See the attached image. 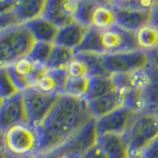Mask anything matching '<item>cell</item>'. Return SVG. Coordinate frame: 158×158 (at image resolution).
<instances>
[{
  "label": "cell",
  "instance_id": "1",
  "mask_svg": "<svg viewBox=\"0 0 158 158\" xmlns=\"http://www.w3.org/2000/svg\"><path fill=\"white\" fill-rule=\"evenodd\" d=\"M94 118L88 100L62 95L48 118L37 127L40 136L38 155L58 149Z\"/></svg>",
  "mask_w": 158,
  "mask_h": 158
},
{
  "label": "cell",
  "instance_id": "2",
  "mask_svg": "<svg viewBox=\"0 0 158 158\" xmlns=\"http://www.w3.org/2000/svg\"><path fill=\"white\" fill-rule=\"evenodd\" d=\"M37 43V39L26 24L1 30V67L11 65L19 59L30 56Z\"/></svg>",
  "mask_w": 158,
  "mask_h": 158
},
{
  "label": "cell",
  "instance_id": "3",
  "mask_svg": "<svg viewBox=\"0 0 158 158\" xmlns=\"http://www.w3.org/2000/svg\"><path fill=\"white\" fill-rule=\"evenodd\" d=\"M39 131L31 123H19L2 131V149L19 156L38 155Z\"/></svg>",
  "mask_w": 158,
  "mask_h": 158
},
{
  "label": "cell",
  "instance_id": "4",
  "mask_svg": "<svg viewBox=\"0 0 158 158\" xmlns=\"http://www.w3.org/2000/svg\"><path fill=\"white\" fill-rule=\"evenodd\" d=\"M125 135L131 154L145 152L158 141V114L151 111L138 113Z\"/></svg>",
  "mask_w": 158,
  "mask_h": 158
},
{
  "label": "cell",
  "instance_id": "5",
  "mask_svg": "<svg viewBox=\"0 0 158 158\" xmlns=\"http://www.w3.org/2000/svg\"><path fill=\"white\" fill-rule=\"evenodd\" d=\"M102 65L112 75L127 74L150 65L148 52L140 49L118 53H106L99 56Z\"/></svg>",
  "mask_w": 158,
  "mask_h": 158
},
{
  "label": "cell",
  "instance_id": "6",
  "mask_svg": "<svg viewBox=\"0 0 158 158\" xmlns=\"http://www.w3.org/2000/svg\"><path fill=\"white\" fill-rule=\"evenodd\" d=\"M24 96L27 106L29 123L38 127L48 118L62 95L47 93L37 87H33L25 91Z\"/></svg>",
  "mask_w": 158,
  "mask_h": 158
},
{
  "label": "cell",
  "instance_id": "7",
  "mask_svg": "<svg viewBox=\"0 0 158 158\" xmlns=\"http://www.w3.org/2000/svg\"><path fill=\"white\" fill-rule=\"evenodd\" d=\"M137 115L138 113L131 107L123 106L106 116L97 118L99 135H126Z\"/></svg>",
  "mask_w": 158,
  "mask_h": 158
},
{
  "label": "cell",
  "instance_id": "8",
  "mask_svg": "<svg viewBox=\"0 0 158 158\" xmlns=\"http://www.w3.org/2000/svg\"><path fill=\"white\" fill-rule=\"evenodd\" d=\"M101 43L106 53H118L137 51L135 32L115 25L107 30L101 31Z\"/></svg>",
  "mask_w": 158,
  "mask_h": 158
},
{
  "label": "cell",
  "instance_id": "9",
  "mask_svg": "<svg viewBox=\"0 0 158 158\" xmlns=\"http://www.w3.org/2000/svg\"><path fill=\"white\" fill-rule=\"evenodd\" d=\"M29 123L24 92L9 99H1L0 127L1 131L19 123Z\"/></svg>",
  "mask_w": 158,
  "mask_h": 158
},
{
  "label": "cell",
  "instance_id": "10",
  "mask_svg": "<svg viewBox=\"0 0 158 158\" xmlns=\"http://www.w3.org/2000/svg\"><path fill=\"white\" fill-rule=\"evenodd\" d=\"M99 135H99L97 128V118H94L67 143L52 152L70 153V154L83 158L88 150H90L94 145L98 143Z\"/></svg>",
  "mask_w": 158,
  "mask_h": 158
},
{
  "label": "cell",
  "instance_id": "11",
  "mask_svg": "<svg viewBox=\"0 0 158 158\" xmlns=\"http://www.w3.org/2000/svg\"><path fill=\"white\" fill-rule=\"evenodd\" d=\"M78 0H48L44 16L59 28L76 22Z\"/></svg>",
  "mask_w": 158,
  "mask_h": 158
},
{
  "label": "cell",
  "instance_id": "12",
  "mask_svg": "<svg viewBox=\"0 0 158 158\" xmlns=\"http://www.w3.org/2000/svg\"><path fill=\"white\" fill-rule=\"evenodd\" d=\"M112 5V4H111ZM117 16V24L128 31L135 32L140 27L151 22L152 12H145L140 10L128 9L118 6H114Z\"/></svg>",
  "mask_w": 158,
  "mask_h": 158
},
{
  "label": "cell",
  "instance_id": "13",
  "mask_svg": "<svg viewBox=\"0 0 158 158\" xmlns=\"http://www.w3.org/2000/svg\"><path fill=\"white\" fill-rule=\"evenodd\" d=\"M89 105L95 118H100L125 106V99H123V92L118 89L107 95L90 100Z\"/></svg>",
  "mask_w": 158,
  "mask_h": 158
},
{
  "label": "cell",
  "instance_id": "14",
  "mask_svg": "<svg viewBox=\"0 0 158 158\" xmlns=\"http://www.w3.org/2000/svg\"><path fill=\"white\" fill-rule=\"evenodd\" d=\"M98 142L108 158H131V152L125 135H99Z\"/></svg>",
  "mask_w": 158,
  "mask_h": 158
},
{
  "label": "cell",
  "instance_id": "15",
  "mask_svg": "<svg viewBox=\"0 0 158 158\" xmlns=\"http://www.w3.org/2000/svg\"><path fill=\"white\" fill-rule=\"evenodd\" d=\"M88 29L89 28L78 22H74L60 28L56 44L75 49L76 52V49L81 46L83 41L85 40Z\"/></svg>",
  "mask_w": 158,
  "mask_h": 158
},
{
  "label": "cell",
  "instance_id": "16",
  "mask_svg": "<svg viewBox=\"0 0 158 158\" xmlns=\"http://www.w3.org/2000/svg\"><path fill=\"white\" fill-rule=\"evenodd\" d=\"M36 65L37 62H35L30 56H27L19 59L16 62L12 63L11 65L2 67H7L19 89L22 92H25L32 88L30 85L29 78L33 73Z\"/></svg>",
  "mask_w": 158,
  "mask_h": 158
},
{
  "label": "cell",
  "instance_id": "17",
  "mask_svg": "<svg viewBox=\"0 0 158 158\" xmlns=\"http://www.w3.org/2000/svg\"><path fill=\"white\" fill-rule=\"evenodd\" d=\"M48 0H15L17 16L23 24L44 16Z\"/></svg>",
  "mask_w": 158,
  "mask_h": 158
},
{
  "label": "cell",
  "instance_id": "18",
  "mask_svg": "<svg viewBox=\"0 0 158 158\" xmlns=\"http://www.w3.org/2000/svg\"><path fill=\"white\" fill-rule=\"evenodd\" d=\"M68 77L66 69H49L37 88L47 93L65 95Z\"/></svg>",
  "mask_w": 158,
  "mask_h": 158
},
{
  "label": "cell",
  "instance_id": "19",
  "mask_svg": "<svg viewBox=\"0 0 158 158\" xmlns=\"http://www.w3.org/2000/svg\"><path fill=\"white\" fill-rule=\"evenodd\" d=\"M26 25L31 29L38 42L56 44L60 31V28L57 25L44 17L33 20L31 22L26 23Z\"/></svg>",
  "mask_w": 158,
  "mask_h": 158
},
{
  "label": "cell",
  "instance_id": "20",
  "mask_svg": "<svg viewBox=\"0 0 158 158\" xmlns=\"http://www.w3.org/2000/svg\"><path fill=\"white\" fill-rule=\"evenodd\" d=\"M115 25H117V16L111 3H98L92 13L90 28L104 31Z\"/></svg>",
  "mask_w": 158,
  "mask_h": 158
},
{
  "label": "cell",
  "instance_id": "21",
  "mask_svg": "<svg viewBox=\"0 0 158 158\" xmlns=\"http://www.w3.org/2000/svg\"><path fill=\"white\" fill-rule=\"evenodd\" d=\"M138 49L151 52L158 48V28L151 22L140 27L135 32Z\"/></svg>",
  "mask_w": 158,
  "mask_h": 158
},
{
  "label": "cell",
  "instance_id": "22",
  "mask_svg": "<svg viewBox=\"0 0 158 158\" xmlns=\"http://www.w3.org/2000/svg\"><path fill=\"white\" fill-rule=\"evenodd\" d=\"M118 84L114 75L93 76L91 81V89L88 96V101L107 95L109 93L118 90Z\"/></svg>",
  "mask_w": 158,
  "mask_h": 158
},
{
  "label": "cell",
  "instance_id": "23",
  "mask_svg": "<svg viewBox=\"0 0 158 158\" xmlns=\"http://www.w3.org/2000/svg\"><path fill=\"white\" fill-rule=\"evenodd\" d=\"M75 56V49L56 44L47 66L48 69H66L68 64Z\"/></svg>",
  "mask_w": 158,
  "mask_h": 158
},
{
  "label": "cell",
  "instance_id": "24",
  "mask_svg": "<svg viewBox=\"0 0 158 158\" xmlns=\"http://www.w3.org/2000/svg\"><path fill=\"white\" fill-rule=\"evenodd\" d=\"M91 81L92 77H68L65 94L87 100L91 89Z\"/></svg>",
  "mask_w": 158,
  "mask_h": 158
},
{
  "label": "cell",
  "instance_id": "25",
  "mask_svg": "<svg viewBox=\"0 0 158 158\" xmlns=\"http://www.w3.org/2000/svg\"><path fill=\"white\" fill-rule=\"evenodd\" d=\"M76 53H92L99 56L104 54L101 43V31L94 28H89L86 38L81 46L76 49Z\"/></svg>",
  "mask_w": 158,
  "mask_h": 158
},
{
  "label": "cell",
  "instance_id": "26",
  "mask_svg": "<svg viewBox=\"0 0 158 158\" xmlns=\"http://www.w3.org/2000/svg\"><path fill=\"white\" fill-rule=\"evenodd\" d=\"M66 71L69 77H92L91 67L81 53H76L66 67Z\"/></svg>",
  "mask_w": 158,
  "mask_h": 158
},
{
  "label": "cell",
  "instance_id": "27",
  "mask_svg": "<svg viewBox=\"0 0 158 158\" xmlns=\"http://www.w3.org/2000/svg\"><path fill=\"white\" fill-rule=\"evenodd\" d=\"M0 80H1V99H9L20 93H23L14 81L7 67H1Z\"/></svg>",
  "mask_w": 158,
  "mask_h": 158
},
{
  "label": "cell",
  "instance_id": "28",
  "mask_svg": "<svg viewBox=\"0 0 158 158\" xmlns=\"http://www.w3.org/2000/svg\"><path fill=\"white\" fill-rule=\"evenodd\" d=\"M114 6L140 10L145 12H153L158 7L157 0H114L111 2Z\"/></svg>",
  "mask_w": 158,
  "mask_h": 158
},
{
  "label": "cell",
  "instance_id": "29",
  "mask_svg": "<svg viewBox=\"0 0 158 158\" xmlns=\"http://www.w3.org/2000/svg\"><path fill=\"white\" fill-rule=\"evenodd\" d=\"M54 46H56V44L52 43L38 42L36 44V46H35L32 53L30 54V57L35 62L47 65V63L48 62L49 58L52 56Z\"/></svg>",
  "mask_w": 158,
  "mask_h": 158
},
{
  "label": "cell",
  "instance_id": "30",
  "mask_svg": "<svg viewBox=\"0 0 158 158\" xmlns=\"http://www.w3.org/2000/svg\"><path fill=\"white\" fill-rule=\"evenodd\" d=\"M98 2L87 1V0H78V6L76 11V22L84 25L87 28L91 26V16Z\"/></svg>",
  "mask_w": 158,
  "mask_h": 158
},
{
  "label": "cell",
  "instance_id": "31",
  "mask_svg": "<svg viewBox=\"0 0 158 158\" xmlns=\"http://www.w3.org/2000/svg\"><path fill=\"white\" fill-rule=\"evenodd\" d=\"M152 74V80L150 86L146 90V96L149 105V111H158V66L149 65Z\"/></svg>",
  "mask_w": 158,
  "mask_h": 158
},
{
  "label": "cell",
  "instance_id": "32",
  "mask_svg": "<svg viewBox=\"0 0 158 158\" xmlns=\"http://www.w3.org/2000/svg\"><path fill=\"white\" fill-rule=\"evenodd\" d=\"M83 158H108L105 150L103 149L102 146L99 144V142L96 145H94L90 150L84 155Z\"/></svg>",
  "mask_w": 158,
  "mask_h": 158
},
{
  "label": "cell",
  "instance_id": "33",
  "mask_svg": "<svg viewBox=\"0 0 158 158\" xmlns=\"http://www.w3.org/2000/svg\"><path fill=\"white\" fill-rule=\"evenodd\" d=\"M143 153H144L147 158H158V141H156L154 144L151 145Z\"/></svg>",
  "mask_w": 158,
  "mask_h": 158
},
{
  "label": "cell",
  "instance_id": "34",
  "mask_svg": "<svg viewBox=\"0 0 158 158\" xmlns=\"http://www.w3.org/2000/svg\"><path fill=\"white\" fill-rule=\"evenodd\" d=\"M150 58V64L154 66H158V48L151 52H148Z\"/></svg>",
  "mask_w": 158,
  "mask_h": 158
},
{
  "label": "cell",
  "instance_id": "35",
  "mask_svg": "<svg viewBox=\"0 0 158 158\" xmlns=\"http://www.w3.org/2000/svg\"><path fill=\"white\" fill-rule=\"evenodd\" d=\"M1 158H37V155H35V156H19V155L11 154V153L7 152L6 150L2 149Z\"/></svg>",
  "mask_w": 158,
  "mask_h": 158
},
{
  "label": "cell",
  "instance_id": "36",
  "mask_svg": "<svg viewBox=\"0 0 158 158\" xmlns=\"http://www.w3.org/2000/svg\"><path fill=\"white\" fill-rule=\"evenodd\" d=\"M54 158H81L77 155L70 154V153H56V152H49Z\"/></svg>",
  "mask_w": 158,
  "mask_h": 158
},
{
  "label": "cell",
  "instance_id": "37",
  "mask_svg": "<svg viewBox=\"0 0 158 158\" xmlns=\"http://www.w3.org/2000/svg\"><path fill=\"white\" fill-rule=\"evenodd\" d=\"M151 23L154 24L155 26L158 28V7L152 12V20H151Z\"/></svg>",
  "mask_w": 158,
  "mask_h": 158
},
{
  "label": "cell",
  "instance_id": "38",
  "mask_svg": "<svg viewBox=\"0 0 158 158\" xmlns=\"http://www.w3.org/2000/svg\"><path fill=\"white\" fill-rule=\"evenodd\" d=\"M131 158H147L144 153H133L131 155Z\"/></svg>",
  "mask_w": 158,
  "mask_h": 158
},
{
  "label": "cell",
  "instance_id": "39",
  "mask_svg": "<svg viewBox=\"0 0 158 158\" xmlns=\"http://www.w3.org/2000/svg\"><path fill=\"white\" fill-rule=\"evenodd\" d=\"M87 1H94V2H98V3H110L108 0H87Z\"/></svg>",
  "mask_w": 158,
  "mask_h": 158
},
{
  "label": "cell",
  "instance_id": "40",
  "mask_svg": "<svg viewBox=\"0 0 158 158\" xmlns=\"http://www.w3.org/2000/svg\"><path fill=\"white\" fill-rule=\"evenodd\" d=\"M108 1H109V2H110V3H111L112 1H114V0H108Z\"/></svg>",
  "mask_w": 158,
  "mask_h": 158
},
{
  "label": "cell",
  "instance_id": "41",
  "mask_svg": "<svg viewBox=\"0 0 158 158\" xmlns=\"http://www.w3.org/2000/svg\"><path fill=\"white\" fill-rule=\"evenodd\" d=\"M156 113H157V114H158V111H157V112H156Z\"/></svg>",
  "mask_w": 158,
  "mask_h": 158
},
{
  "label": "cell",
  "instance_id": "42",
  "mask_svg": "<svg viewBox=\"0 0 158 158\" xmlns=\"http://www.w3.org/2000/svg\"><path fill=\"white\" fill-rule=\"evenodd\" d=\"M126 1H127V0H126Z\"/></svg>",
  "mask_w": 158,
  "mask_h": 158
},
{
  "label": "cell",
  "instance_id": "43",
  "mask_svg": "<svg viewBox=\"0 0 158 158\" xmlns=\"http://www.w3.org/2000/svg\"><path fill=\"white\" fill-rule=\"evenodd\" d=\"M157 1H158V0H157Z\"/></svg>",
  "mask_w": 158,
  "mask_h": 158
}]
</instances>
